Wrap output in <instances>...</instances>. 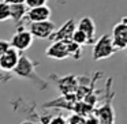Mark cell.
<instances>
[{
    "mask_svg": "<svg viewBox=\"0 0 127 124\" xmlns=\"http://www.w3.org/2000/svg\"><path fill=\"white\" fill-rule=\"evenodd\" d=\"M115 52H116V49L112 45L111 36L104 34V36L100 37L96 41V44L93 45V60H96V61L104 60V59L111 57Z\"/></svg>",
    "mask_w": 127,
    "mask_h": 124,
    "instance_id": "obj_1",
    "label": "cell"
},
{
    "mask_svg": "<svg viewBox=\"0 0 127 124\" xmlns=\"http://www.w3.org/2000/svg\"><path fill=\"white\" fill-rule=\"evenodd\" d=\"M127 18H123L119 23H116L112 29V45L116 50H123L127 47Z\"/></svg>",
    "mask_w": 127,
    "mask_h": 124,
    "instance_id": "obj_2",
    "label": "cell"
},
{
    "mask_svg": "<svg viewBox=\"0 0 127 124\" xmlns=\"http://www.w3.org/2000/svg\"><path fill=\"white\" fill-rule=\"evenodd\" d=\"M56 30V26L51 21H44V22H32L29 26V33L32 37H37V38H49Z\"/></svg>",
    "mask_w": 127,
    "mask_h": 124,
    "instance_id": "obj_3",
    "label": "cell"
},
{
    "mask_svg": "<svg viewBox=\"0 0 127 124\" xmlns=\"http://www.w3.org/2000/svg\"><path fill=\"white\" fill-rule=\"evenodd\" d=\"M32 44H33V37H32V34L29 33V30L22 29V27L12 36L11 41H10V47L14 48L15 50H18L19 53L26 50V49H29L32 47Z\"/></svg>",
    "mask_w": 127,
    "mask_h": 124,
    "instance_id": "obj_4",
    "label": "cell"
},
{
    "mask_svg": "<svg viewBox=\"0 0 127 124\" xmlns=\"http://www.w3.org/2000/svg\"><path fill=\"white\" fill-rule=\"evenodd\" d=\"M19 57H21L19 52L10 47L8 49H7V52H4V55L0 57V68L6 72L7 71H14L15 67L18 66Z\"/></svg>",
    "mask_w": 127,
    "mask_h": 124,
    "instance_id": "obj_5",
    "label": "cell"
},
{
    "mask_svg": "<svg viewBox=\"0 0 127 124\" xmlns=\"http://www.w3.org/2000/svg\"><path fill=\"white\" fill-rule=\"evenodd\" d=\"M45 56L53 60H64L68 57L66 41H53L45 50Z\"/></svg>",
    "mask_w": 127,
    "mask_h": 124,
    "instance_id": "obj_6",
    "label": "cell"
},
{
    "mask_svg": "<svg viewBox=\"0 0 127 124\" xmlns=\"http://www.w3.org/2000/svg\"><path fill=\"white\" fill-rule=\"evenodd\" d=\"M52 11L48 6H40L36 8H29L26 12V19L29 22H44V21H49Z\"/></svg>",
    "mask_w": 127,
    "mask_h": 124,
    "instance_id": "obj_7",
    "label": "cell"
},
{
    "mask_svg": "<svg viewBox=\"0 0 127 124\" xmlns=\"http://www.w3.org/2000/svg\"><path fill=\"white\" fill-rule=\"evenodd\" d=\"M77 29L81 30L89 40V44L94 41V36H96V25H94L93 19L90 17H83L82 19H79V22L77 23Z\"/></svg>",
    "mask_w": 127,
    "mask_h": 124,
    "instance_id": "obj_8",
    "label": "cell"
},
{
    "mask_svg": "<svg viewBox=\"0 0 127 124\" xmlns=\"http://www.w3.org/2000/svg\"><path fill=\"white\" fill-rule=\"evenodd\" d=\"M75 29H77V25H75V22L71 19L60 29V31H56V30L53 31V34L49 38L52 40V41H67V40L71 38V36H72Z\"/></svg>",
    "mask_w": 127,
    "mask_h": 124,
    "instance_id": "obj_9",
    "label": "cell"
},
{
    "mask_svg": "<svg viewBox=\"0 0 127 124\" xmlns=\"http://www.w3.org/2000/svg\"><path fill=\"white\" fill-rule=\"evenodd\" d=\"M26 12H28V7L25 4H12L10 6V19L19 22L26 17Z\"/></svg>",
    "mask_w": 127,
    "mask_h": 124,
    "instance_id": "obj_10",
    "label": "cell"
},
{
    "mask_svg": "<svg viewBox=\"0 0 127 124\" xmlns=\"http://www.w3.org/2000/svg\"><path fill=\"white\" fill-rule=\"evenodd\" d=\"M98 123L101 124H113V112L109 105H104L98 112Z\"/></svg>",
    "mask_w": 127,
    "mask_h": 124,
    "instance_id": "obj_11",
    "label": "cell"
},
{
    "mask_svg": "<svg viewBox=\"0 0 127 124\" xmlns=\"http://www.w3.org/2000/svg\"><path fill=\"white\" fill-rule=\"evenodd\" d=\"M70 40H71L74 44L79 45V47H83V45H88L89 44L88 37H86L81 30H78V29H75V30H74V33H72V36H71V38H70Z\"/></svg>",
    "mask_w": 127,
    "mask_h": 124,
    "instance_id": "obj_12",
    "label": "cell"
},
{
    "mask_svg": "<svg viewBox=\"0 0 127 124\" xmlns=\"http://www.w3.org/2000/svg\"><path fill=\"white\" fill-rule=\"evenodd\" d=\"M10 19V6L0 0V22H6V21Z\"/></svg>",
    "mask_w": 127,
    "mask_h": 124,
    "instance_id": "obj_13",
    "label": "cell"
},
{
    "mask_svg": "<svg viewBox=\"0 0 127 124\" xmlns=\"http://www.w3.org/2000/svg\"><path fill=\"white\" fill-rule=\"evenodd\" d=\"M25 6L28 7V10L40 6H47V0H25Z\"/></svg>",
    "mask_w": 127,
    "mask_h": 124,
    "instance_id": "obj_14",
    "label": "cell"
},
{
    "mask_svg": "<svg viewBox=\"0 0 127 124\" xmlns=\"http://www.w3.org/2000/svg\"><path fill=\"white\" fill-rule=\"evenodd\" d=\"M10 48V42L6 40H0V57L4 55V52H7V49Z\"/></svg>",
    "mask_w": 127,
    "mask_h": 124,
    "instance_id": "obj_15",
    "label": "cell"
},
{
    "mask_svg": "<svg viewBox=\"0 0 127 124\" xmlns=\"http://www.w3.org/2000/svg\"><path fill=\"white\" fill-rule=\"evenodd\" d=\"M48 124H67V121H66V119L62 117V116H56V117L51 119Z\"/></svg>",
    "mask_w": 127,
    "mask_h": 124,
    "instance_id": "obj_16",
    "label": "cell"
},
{
    "mask_svg": "<svg viewBox=\"0 0 127 124\" xmlns=\"http://www.w3.org/2000/svg\"><path fill=\"white\" fill-rule=\"evenodd\" d=\"M6 1L8 6H12V4H25V0H3Z\"/></svg>",
    "mask_w": 127,
    "mask_h": 124,
    "instance_id": "obj_17",
    "label": "cell"
},
{
    "mask_svg": "<svg viewBox=\"0 0 127 124\" xmlns=\"http://www.w3.org/2000/svg\"><path fill=\"white\" fill-rule=\"evenodd\" d=\"M1 79H6V76H4V71L0 68V80H1Z\"/></svg>",
    "mask_w": 127,
    "mask_h": 124,
    "instance_id": "obj_18",
    "label": "cell"
}]
</instances>
